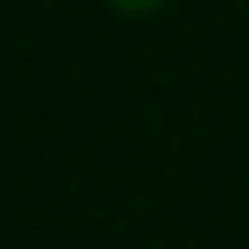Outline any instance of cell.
<instances>
[{"label":"cell","instance_id":"1","mask_svg":"<svg viewBox=\"0 0 249 249\" xmlns=\"http://www.w3.org/2000/svg\"><path fill=\"white\" fill-rule=\"evenodd\" d=\"M113 6H130V12H136V6H159V0H113Z\"/></svg>","mask_w":249,"mask_h":249}]
</instances>
